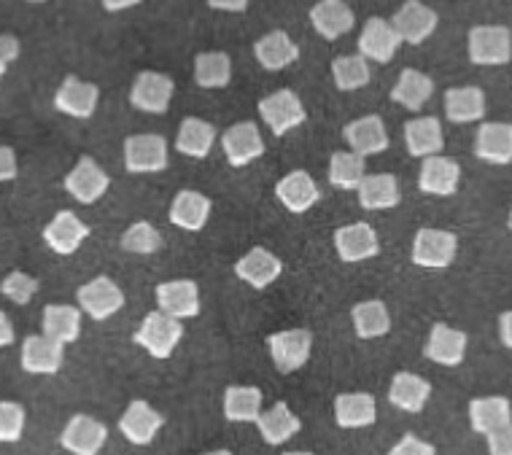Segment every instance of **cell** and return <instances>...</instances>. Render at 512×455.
Here are the masks:
<instances>
[{
  "label": "cell",
  "mask_w": 512,
  "mask_h": 455,
  "mask_svg": "<svg viewBox=\"0 0 512 455\" xmlns=\"http://www.w3.org/2000/svg\"><path fill=\"white\" fill-rule=\"evenodd\" d=\"M65 359V345L46 334H33L22 345V369L30 375H57Z\"/></svg>",
  "instance_id": "obj_19"
},
{
  "label": "cell",
  "mask_w": 512,
  "mask_h": 455,
  "mask_svg": "<svg viewBox=\"0 0 512 455\" xmlns=\"http://www.w3.org/2000/svg\"><path fill=\"white\" fill-rule=\"evenodd\" d=\"M108 439V429L89 415H73L62 431L60 445L73 455H98Z\"/></svg>",
  "instance_id": "obj_13"
},
{
  "label": "cell",
  "mask_w": 512,
  "mask_h": 455,
  "mask_svg": "<svg viewBox=\"0 0 512 455\" xmlns=\"http://www.w3.org/2000/svg\"><path fill=\"white\" fill-rule=\"evenodd\" d=\"M283 455H313V453H308V450H292V453H283Z\"/></svg>",
  "instance_id": "obj_57"
},
{
  "label": "cell",
  "mask_w": 512,
  "mask_h": 455,
  "mask_svg": "<svg viewBox=\"0 0 512 455\" xmlns=\"http://www.w3.org/2000/svg\"><path fill=\"white\" fill-rule=\"evenodd\" d=\"M367 178L364 173V159L356 157L354 151H335L332 159H329V184L343 189V192H351V189H359L362 181Z\"/></svg>",
  "instance_id": "obj_42"
},
{
  "label": "cell",
  "mask_w": 512,
  "mask_h": 455,
  "mask_svg": "<svg viewBox=\"0 0 512 455\" xmlns=\"http://www.w3.org/2000/svg\"><path fill=\"white\" fill-rule=\"evenodd\" d=\"M170 165L162 135H130L124 140V167L130 173H162Z\"/></svg>",
  "instance_id": "obj_6"
},
{
  "label": "cell",
  "mask_w": 512,
  "mask_h": 455,
  "mask_svg": "<svg viewBox=\"0 0 512 455\" xmlns=\"http://www.w3.org/2000/svg\"><path fill=\"white\" fill-rule=\"evenodd\" d=\"M181 337H184L181 321L159 313V310L146 315L141 326H138V332H135V342L141 348H146V353L154 356V359H168L170 353L176 350L178 342H181Z\"/></svg>",
  "instance_id": "obj_1"
},
{
  "label": "cell",
  "mask_w": 512,
  "mask_h": 455,
  "mask_svg": "<svg viewBox=\"0 0 512 455\" xmlns=\"http://www.w3.org/2000/svg\"><path fill=\"white\" fill-rule=\"evenodd\" d=\"M399 44H402V38H399L389 19L372 17L367 19L362 35H359V54L364 60H375L380 65H386V62L394 60Z\"/></svg>",
  "instance_id": "obj_15"
},
{
  "label": "cell",
  "mask_w": 512,
  "mask_h": 455,
  "mask_svg": "<svg viewBox=\"0 0 512 455\" xmlns=\"http://www.w3.org/2000/svg\"><path fill=\"white\" fill-rule=\"evenodd\" d=\"M122 248L130 251V254L141 256L157 254L159 248H162V235H159L154 224H149V221H135L133 227L122 235Z\"/></svg>",
  "instance_id": "obj_44"
},
{
  "label": "cell",
  "mask_w": 512,
  "mask_h": 455,
  "mask_svg": "<svg viewBox=\"0 0 512 455\" xmlns=\"http://www.w3.org/2000/svg\"><path fill=\"white\" fill-rule=\"evenodd\" d=\"M256 429L262 434L267 445H283L302 429L300 418L289 410L286 402H275L270 410H265L256 420Z\"/></svg>",
  "instance_id": "obj_34"
},
{
  "label": "cell",
  "mask_w": 512,
  "mask_h": 455,
  "mask_svg": "<svg viewBox=\"0 0 512 455\" xmlns=\"http://www.w3.org/2000/svg\"><path fill=\"white\" fill-rule=\"evenodd\" d=\"M499 337L507 348H512V310L502 313V318H499Z\"/></svg>",
  "instance_id": "obj_51"
},
{
  "label": "cell",
  "mask_w": 512,
  "mask_h": 455,
  "mask_svg": "<svg viewBox=\"0 0 512 455\" xmlns=\"http://www.w3.org/2000/svg\"><path fill=\"white\" fill-rule=\"evenodd\" d=\"M267 348H270V359L281 375H292L305 361L310 359L313 350V334L308 329H286V332L270 334L267 337Z\"/></svg>",
  "instance_id": "obj_2"
},
{
  "label": "cell",
  "mask_w": 512,
  "mask_h": 455,
  "mask_svg": "<svg viewBox=\"0 0 512 455\" xmlns=\"http://www.w3.org/2000/svg\"><path fill=\"white\" fill-rule=\"evenodd\" d=\"M512 33L502 25H477L469 30V60L475 65H507Z\"/></svg>",
  "instance_id": "obj_4"
},
{
  "label": "cell",
  "mask_w": 512,
  "mask_h": 455,
  "mask_svg": "<svg viewBox=\"0 0 512 455\" xmlns=\"http://www.w3.org/2000/svg\"><path fill=\"white\" fill-rule=\"evenodd\" d=\"M108 184H111V178L92 157H81L71 173L65 175V192L81 205L98 202L108 192Z\"/></svg>",
  "instance_id": "obj_8"
},
{
  "label": "cell",
  "mask_w": 512,
  "mask_h": 455,
  "mask_svg": "<svg viewBox=\"0 0 512 455\" xmlns=\"http://www.w3.org/2000/svg\"><path fill=\"white\" fill-rule=\"evenodd\" d=\"M405 143L410 157L429 159L437 157L442 151V124L440 119L434 116H426V119H413V122L405 124Z\"/></svg>",
  "instance_id": "obj_33"
},
{
  "label": "cell",
  "mask_w": 512,
  "mask_h": 455,
  "mask_svg": "<svg viewBox=\"0 0 512 455\" xmlns=\"http://www.w3.org/2000/svg\"><path fill=\"white\" fill-rule=\"evenodd\" d=\"M0 291L14 302V305H27L30 299L36 297L38 291V280L30 278L27 272H11L9 278L0 283Z\"/></svg>",
  "instance_id": "obj_46"
},
{
  "label": "cell",
  "mask_w": 512,
  "mask_h": 455,
  "mask_svg": "<svg viewBox=\"0 0 512 455\" xmlns=\"http://www.w3.org/2000/svg\"><path fill=\"white\" fill-rule=\"evenodd\" d=\"M378 418V404L370 394H340L335 399V420L340 429H367Z\"/></svg>",
  "instance_id": "obj_32"
},
{
  "label": "cell",
  "mask_w": 512,
  "mask_h": 455,
  "mask_svg": "<svg viewBox=\"0 0 512 455\" xmlns=\"http://www.w3.org/2000/svg\"><path fill=\"white\" fill-rule=\"evenodd\" d=\"M310 25L316 27V33L327 41H335L340 35L351 33L356 25L354 11L343 0H321L310 9Z\"/></svg>",
  "instance_id": "obj_25"
},
{
  "label": "cell",
  "mask_w": 512,
  "mask_h": 455,
  "mask_svg": "<svg viewBox=\"0 0 512 455\" xmlns=\"http://www.w3.org/2000/svg\"><path fill=\"white\" fill-rule=\"evenodd\" d=\"M389 455H437V450H434V445L424 442V439L415 437V434H405L397 445L391 447Z\"/></svg>",
  "instance_id": "obj_47"
},
{
  "label": "cell",
  "mask_w": 512,
  "mask_h": 455,
  "mask_svg": "<svg viewBox=\"0 0 512 455\" xmlns=\"http://www.w3.org/2000/svg\"><path fill=\"white\" fill-rule=\"evenodd\" d=\"M459 251V237L445 229H418L413 240V264L426 270L451 267Z\"/></svg>",
  "instance_id": "obj_3"
},
{
  "label": "cell",
  "mask_w": 512,
  "mask_h": 455,
  "mask_svg": "<svg viewBox=\"0 0 512 455\" xmlns=\"http://www.w3.org/2000/svg\"><path fill=\"white\" fill-rule=\"evenodd\" d=\"M507 227L512 229V208H510V216H507Z\"/></svg>",
  "instance_id": "obj_58"
},
{
  "label": "cell",
  "mask_w": 512,
  "mask_h": 455,
  "mask_svg": "<svg viewBox=\"0 0 512 455\" xmlns=\"http://www.w3.org/2000/svg\"><path fill=\"white\" fill-rule=\"evenodd\" d=\"M232 79V60L224 52H203L195 60V81L203 89L227 87Z\"/></svg>",
  "instance_id": "obj_41"
},
{
  "label": "cell",
  "mask_w": 512,
  "mask_h": 455,
  "mask_svg": "<svg viewBox=\"0 0 512 455\" xmlns=\"http://www.w3.org/2000/svg\"><path fill=\"white\" fill-rule=\"evenodd\" d=\"M89 237V227L73 213V210H60L44 229L46 245L54 254L71 256L79 251V245Z\"/></svg>",
  "instance_id": "obj_18"
},
{
  "label": "cell",
  "mask_w": 512,
  "mask_h": 455,
  "mask_svg": "<svg viewBox=\"0 0 512 455\" xmlns=\"http://www.w3.org/2000/svg\"><path fill=\"white\" fill-rule=\"evenodd\" d=\"M162 423H165V418L149 402L135 399L119 418V431L130 445H151L162 429Z\"/></svg>",
  "instance_id": "obj_16"
},
{
  "label": "cell",
  "mask_w": 512,
  "mask_h": 455,
  "mask_svg": "<svg viewBox=\"0 0 512 455\" xmlns=\"http://www.w3.org/2000/svg\"><path fill=\"white\" fill-rule=\"evenodd\" d=\"M332 79L340 92H354L370 84V65L362 54H345L332 60Z\"/></svg>",
  "instance_id": "obj_43"
},
{
  "label": "cell",
  "mask_w": 512,
  "mask_h": 455,
  "mask_svg": "<svg viewBox=\"0 0 512 455\" xmlns=\"http://www.w3.org/2000/svg\"><path fill=\"white\" fill-rule=\"evenodd\" d=\"M335 251L340 256V262L345 264H356L364 262V259H372L378 256L380 243L375 229L370 224H348V227H340L335 232Z\"/></svg>",
  "instance_id": "obj_17"
},
{
  "label": "cell",
  "mask_w": 512,
  "mask_h": 455,
  "mask_svg": "<svg viewBox=\"0 0 512 455\" xmlns=\"http://www.w3.org/2000/svg\"><path fill=\"white\" fill-rule=\"evenodd\" d=\"M437 22H440L437 11L424 6L421 0H407L405 6L391 19V25L399 33V38L413 46L424 44L426 38L437 30Z\"/></svg>",
  "instance_id": "obj_12"
},
{
  "label": "cell",
  "mask_w": 512,
  "mask_h": 455,
  "mask_svg": "<svg viewBox=\"0 0 512 455\" xmlns=\"http://www.w3.org/2000/svg\"><path fill=\"white\" fill-rule=\"evenodd\" d=\"M434 95V81L415 68H405L399 73V81L391 89V100L405 105L407 111H421L426 100Z\"/></svg>",
  "instance_id": "obj_36"
},
{
  "label": "cell",
  "mask_w": 512,
  "mask_h": 455,
  "mask_svg": "<svg viewBox=\"0 0 512 455\" xmlns=\"http://www.w3.org/2000/svg\"><path fill=\"white\" fill-rule=\"evenodd\" d=\"M488 453L491 455H512V423L507 429L496 431L488 437Z\"/></svg>",
  "instance_id": "obj_48"
},
{
  "label": "cell",
  "mask_w": 512,
  "mask_h": 455,
  "mask_svg": "<svg viewBox=\"0 0 512 455\" xmlns=\"http://www.w3.org/2000/svg\"><path fill=\"white\" fill-rule=\"evenodd\" d=\"M426 359L442 367H459L467 353V334L448 324H434L429 342H426Z\"/></svg>",
  "instance_id": "obj_22"
},
{
  "label": "cell",
  "mask_w": 512,
  "mask_h": 455,
  "mask_svg": "<svg viewBox=\"0 0 512 455\" xmlns=\"http://www.w3.org/2000/svg\"><path fill=\"white\" fill-rule=\"evenodd\" d=\"M259 116L265 119V124L273 130L275 138H283L286 132L300 127L308 119V111L292 89H278L273 95H267L259 103Z\"/></svg>",
  "instance_id": "obj_5"
},
{
  "label": "cell",
  "mask_w": 512,
  "mask_h": 455,
  "mask_svg": "<svg viewBox=\"0 0 512 455\" xmlns=\"http://www.w3.org/2000/svg\"><path fill=\"white\" fill-rule=\"evenodd\" d=\"M356 192H359V205L364 210H391L397 208L399 200H402L397 175L391 173L367 175Z\"/></svg>",
  "instance_id": "obj_35"
},
{
  "label": "cell",
  "mask_w": 512,
  "mask_h": 455,
  "mask_svg": "<svg viewBox=\"0 0 512 455\" xmlns=\"http://www.w3.org/2000/svg\"><path fill=\"white\" fill-rule=\"evenodd\" d=\"M76 299H79L81 310L87 315H92L95 321H106L111 315H116L124 307V294L122 289L116 286L114 280L100 275V278H92L89 283H84L79 291H76Z\"/></svg>",
  "instance_id": "obj_7"
},
{
  "label": "cell",
  "mask_w": 512,
  "mask_h": 455,
  "mask_svg": "<svg viewBox=\"0 0 512 455\" xmlns=\"http://www.w3.org/2000/svg\"><path fill=\"white\" fill-rule=\"evenodd\" d=\"M11 342H14V326L6 318V313H0V348H6Z\"/></svg>",
  "instance_id": "obj_52"
},
{
  "label": "cell",
  "mask_w": 512,
  "mask_h": 455,
  "mask_svg": "<svg viewBox=\"0 0 512 455\" xmlns=\"http://www.w3.org/2000/svg\"><path fill=\"white\" fill-rule=\"evenodd\" d=\"M275 194H278L283 208L292 210V213H308L321 200L316 181L305 170H294V173L283 175L278 186H275Z\"/></svg>",
  "instance_id": "obj_26"
},
{
  "label": "cell",
  "mask_w": 512,
  "mask_h": 455,
  "mask_svg": "<svg viewBox=\"0 0 512 455\" xmlns=\"http://www.w3.org/2000/svg\"><path fill=\"white\" fill-rule=\"evenodd\" d=\"M445 116L453 124L480 122L486 116V95L480 87H453L445 92Z\"/></svg>",
  "instance_id": "obj_31"
},
{
  "label": "cell",
  "mask_w": 512,
  "mask_h": 455,
  "mask_svg": "<svg viewBox=\"0 0 512 455\" xmlns=\"http://www.w3.org/2000/svg\"><path fill=\"white\" fill-rule=\"evenodd\" d=\"M0 54L3 60L14 62L19 57V41L14 35H0Z\"/></svg>",
  "instance_id": "obj_50"
},
{
  "label": "cell",
  "mask_w": 512,
  "mask_h": 455,
  "mask_svg": "<svg viewBox=\"0 0 512 455\" xmlns=\"http://www.w3.org/2000/svg\"><path fill=\"white\" fill-rule=\"evenodd\" d=\"M25 434V407L17 402H0V442H19Z\"/></svg>",
  "instance_id": "obj_45"
},
{
  "label": "cell",
  "mask_w": 512,
  "mask_h": 455,
  "mask_svg": "<svg viewBox=\"0 0 512 455\" xmlns=\"http://www.w3.org/2000/svg\"><path fill=\"white\" fill-rule=\"evenodd\" d=\"M213 143H216V127L211 122H203L197 116H189L181 122V130H178L176 149L184 154V157L192 159H205L211 154Z\"/></svg>",
  "instance_id": "obj_37"
},
{
  "label": "cell",
  "mask_w": 512,
  "mask_h": 455,
  "mask_svg": "<svg viewBox=\"0 0 512 455\" xmlns=\"http://www.w3.org/2000/svg\"><path fill=\"white\" fill-rule=\"evenodd\" d=\"M6 68H9V62L3 60V54H0V79L6 76Z\"/></svg>",
  "instance_id": "obj_55"
},
{
  "label": "cell",
  "mask_w": 512,
  "mask_h": 455,
  "mask_svg": "<svg viewBox=\"0 0 512 455\" xmlns=\"http://www.w3.org/2000/svg\"><path fill=\"white\" fill-rule=\"evenodd\" d=\"M254 57L265 70H283L289 68L292 62L300 60V46L294 44L289 35L283 30L262 35L254 44Z\"/></svg>",
  "instance_id": "obj_30"
},
{
  "label": "cell",
  "mask_w": 512,
  "mask_h": 455,
  "mask_svg": "<svg viewBox=\"0 0 512 455\" xmlns=\"http://www.w3.org/2000/svg\"><path fill=\"white\" fill-rule=\"evenodd\" d=\"M221 149H224V157L232 167H246L248 162H254L265 154V140H262V132L254 122H240L232 124L230 130H224Z\"/></svg>",
  "instance_id": "obj_10"
},
{
  "label": "cell",
  "mask_w": 512,
  "mask_h": 455,
  "mask_svg": "<svg viewBox=\"0 0 512 455\" xmlns=\"http://www.w3.org/2000/svg\"><path fill=\"white\" fill-rule=\"evenodd\" d=\"M205 455H232L230 450H211V453H205Z\"/></svg>",
  "instance_id": "obj_56"
},
{
  "label": "cell",
  "mask_w": 512,
  "mask_h": 455,
  "mask_svg": "<svg viewBox=\"0 0 512 455\" xmlns=\"http://www.w3.org/2000/svg\"><path fill=\"white\" fill-rule=\"evenodd\" d=\"M211 9H227V11H246V0H238V3H221V0H211Z\"/></svg>",
  "instance_id": "obj_53"
},
{
  "label": "cell",
  "mask_w": 512,
  "mask_h": 455,
  "mask_svg": "<svg viewBox=\"0 0 512 455\" xmlns=\"http://www.w3.org/2000/svg\"><path fill=\"white\" fill-rule=\"evenodd\" d=\"M343 138L356 157L362 159L375 157V154H383V151L389 149V132L383 127V119L375 114L362 116L356 122L345 124Z\"/></svg>",
  "instance_id": "obj_14"
},
{
  "label": "cell",
  "mask_w": 512,
  "mask_h": 455,
  "mask_svg": "<svg viewBox=\"0 0 512 455\" xmlns=\"http://www.w3.org/2000/svg\"><path fill=\"white\" fill-rule=\"evenodd\" d=\"M100 89L89 81H81L76 76H68L62 81V87L54 95V108L73 119H89L98 108Z\"/></svg>",
  "instance_id": "obj_20"
},
{
  "label": "cell",
  "mask_w": 512,
  "mask_h": 455,
  "mask_svg": "<svg viewBox=\"0 0 512 455\" xmlns=\"http://www.w3.org/2000/svg\"><path fill=\"white\" fill-rule=\"evenodd\" d=\"M469 423L475 434L491 437L496 431L507 429L512 423L510 399L504 396H480L469 404Z\"/></svg>",
  "instance_id": "obj_24"
},
{
  "label": "cell",
  "mask_w": 512,
  "mask_h": 455,
  "mask_svg": "<svg viewBox=\"0 0 512 455\" xmlns=\"http://www.w3.org/2000/svg\"><path fill=\"white\" fill-rule=\"evenodd\" d=\"M429 396H432V385L426 383L421 375H415V372H399L391 380L389 402L397 410L418 415L426 407V402H429Z\"/></svg>",
  "instance_id": "obj_29"
},
{
  "label": "cell",
  "mask_w": 512,
  "mask_h": 455,
  "mask_svg": "<svg viewBox=\"0 0 512 455\" xmlns=\"http://www.w3.org/2000/svg\"><path fill=\"white\" fill-rule=\"evenodd\" d=\"M461 167L456 159L451 157H429L421 165V175H418V186L421 192L434 194V197H448L459 189Z\"/></svg>",
  "instance_id": "obj_27"
},
{
  "label": "cell",
  "mask_w": 512,
  "mask_h": 455,
  "mask_svg": "<svg viewBox=\"0 0 512 455\" xmlns=\"http://www.w3.org/2000/svg\"><path fill=\"white\" fill-rule=\"evenodd\" d=\"M44 334L52 340L68 345L81 334V310L73 305H46L44 307Z\"/></svg>",
  "instance_id": "obj_40"
},
{
  "label": "cell",
  "mask_w": 512,
  "mask_h": 455,
  "mask_svg": "<svg viewBox=\"0 0 512 455\" xmlns=\"http://www.w3.org/2000/svg\"><path fill=\"white\" fill-rule=\"evenodd\" d=\"M262 415V391L254 385H230L224 391V418L232 423H256Z\"/></svg>",
  "instance_id": "obj_38"
},
{
  "label": "cell",
  "mask_w": 512,
  "mask_h": 455,
  "mask_svg": "<svg viewBox=\"0 0 512 455\" xmlns=\"http://www.w3.org/2000/svg\"><path fill=\"white\" fill-rule=\"evenodd\" d=\"M475 157L491 165L512 162V124L483 122L475 138Z\"/></svg>",
  "instance_id": "obj_23"
},
{
  "label": "cell",
  "mask_w": 512,
  "mask_h": 455,
  "mask_svg": "<svg viewBox=\"0 0 512 455\" xmlns=\"http://www.w3.org/2000/svg\"><path fill=\"white\" fill-rule=\"evenodd\" d=\"M173 79L165 76V73H154V70H143L141 76L135 79L133 92H130V100L138 111H146V114H165L170 108V100H173Z\"/></svg>",
  "instance_id": "obj_11"
},
{
  "label": "cell",
  "mask_w": 512,
  "mask_h": 455,
  "mask_svg": "<svg viewBox=\"0 0 512 455\" xmlns=\"http://www.w3.org/2000/svg\"><path fill=\"white\" fill-rule=\"evenodd\" d=\"M157 307L159 313L170 315L176 321L197 318L200 315V289L195 280H168L157 286Z\"/></svg>",
  "instance_id": "obj_9"
},
{
  "label": "cell",
  "mask_w": 512,
  "mask_h": 455,
  "mask_svg": "<svg viewBox=\"0 0 512 455\" xmlns=\"http://www.w3.org/2000/svg\"><path fill=\"white\" fill-rule=\"evenodd\" d=\"M283 264L281 259L275 254H270L267 248H251L246 256H240L238 262H235V275H238L243 283L248 286H254V289H267L270 283L281 278Z\"/></svg>",
  "instance_id": "obj_21"
},
{
  "label": "cell",
  "mask_w": 512,
  "mask_h": 455,
  "mask_svg": "<svg viewBox=\"0 0 512 455\" xmlns=\"http://www.w3.org/2000/svg\"><path fill=\"white\" fill-rule=\"evenodd\" d=\"M211 200L195 189H184L176 194V200L170 205V224L186 232H200L211 219Z\"/></svg>",
  "instance_id": "obj_28"
},
{
  "label": "cell",
  "mask_w": 512,
  "mask_h": 455,
  "mask_svg": "<svg viewBox=\"0 0 512 455\" xmlns=\"http://www.w3.org/2000/svg\"><path fill=\"white\" fill-rule=\"evenodd\" d=\"M103 6H106L108 11H116V9H130V6H135L133 0H124V3H111V0H108V3H103Z\"/></svg>",
  "instance_id": "obj_54"
},
{
  "label": "cell",
  "mask_w": 512,
  "mask_h": 455,
  "mask_svg": "<svg viewBox=\"0 0 512 455\" xmlns=\"http://www.w3.org/2000/svg\"><path fill=\"white\" fill-rule=\"evenodd\" d=\"M19 173L17 167V154L9 146H0V184L3 181H14Z\"/></svg>",
  "instance_id": "obj_49"
},
{
  "label": "cell",
  "mask_w": 512,
  "mask_h": 455,
  "mask_svg": "<svg viewBox=\"0 0 512 455\" xmlns=\"http://www.w3.org/2000/svg\"><path fill=\"white\" fill-rule=\"evenodd\" d=\"M351 321H354L356 334H359L362 340H375V337H383V334L391 332L389 307L383 305L380 299L359 302V305L351 310Z\"/></svg>",
  "instance_id": "obj_39"
}]
</instances>
